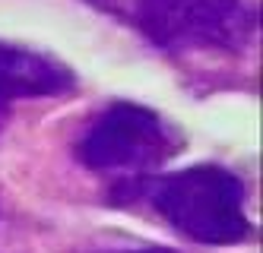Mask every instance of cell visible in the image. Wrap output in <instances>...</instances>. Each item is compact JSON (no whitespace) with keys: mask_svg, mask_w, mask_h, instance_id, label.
Wrapping results in <instances>:
<instances>
[{"mask_svg":"<svg viewBox=\"0 0 263 253\" xmlns=\"http://www.w3.org/2000/svg\"><path fill=\"white\" fill-rule=\"evenodd\" d=\"M143 193L168 225L197 244H235L248 235L244 187L225 168H184L146 184Z\"/></svg>","mask_w":263,"mask_h":253,"instance_id":"obj_1","label":"cell"},{"mask_svg":"<svg viewBox=\"0 0 263 253\" xmlns=\"http://www.w3.org/2000/svg\"><path fill=\"white\" fill-rule=\"evenodd\" d=\"M111 10L130 16L137 29L172 51L238 48L254 26L244 0H115Z\"/></svg>","mask_w":263,"mask_h":253,"instance_id":"obj_2","label":"cell"},{"mask_svg":"<svg viewBox=\"0 0 263 253\" xmlns=\"http://www.w3.org/2000/svg\"><path fill=\"white\" fill-rule=\"evenodd\" d=\"M175 149L168 124L149 108L115 102L105 108L77 146L80 162L92 171H134L143 174L165 162Z\"/></svg>","mask_w":263,"mask_h":253,"instance_id":"obj_3","label":"cell"},{"mask_svg":"<svg viewBox=\"0 0 263 253\" xmlns=\"http://www.w3.org/2000/svg\"><path fill=\"white\" fill-rule=\"evenodd\" d=\"M70 86H73V76L64 64L35 51L0 45V124H4L7 111L16 99L61 95Z\"/></svg>","mask_w":263,"mask_h":253,"instance_id":"obj_4","label":"cell"},{"mask_svg":"<svg viewBox=\"0 0 263 253\" xmlns=\"http://www.w3.org/2000/svg\"><path fill=\"white\" fill-rule=\"evenodd\" d=\"M130 253H175V250H130Z\"/></svg>","mask_w":263,"mask_h":253,"instance_id":"obj_5","label":"cell"}]
</instances>
